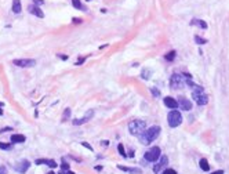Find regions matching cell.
Wrapping results in <instances>:
<instances>
[{"mask_svg":"<svg viewBox=\"0 0 229 174\" xmlns=\"http://www.w3.org/2000/svg\"><path fill=\"white\" fill-rule=\"evenodd\" d=\"M160 131H162V129H160L159 126H152V127H149L148 130H145L141 135H138V137H139V140H141L142 144H151L152 141H155L157 137H159Z\"/></svg>","mask_w":229,"mask_h":174,"instance_id":"cell-1","label":"cell"},{"mask_svg":"<svg viewBox=\"0 0 229 174\" xmlns=\"http://www.w3.org/2000/svg\"><path fill=\"white\" fill-rule=\"evenodd\" d=\"M192 76L188 75V73H184V75H180V73H174V75L170 78V86L172 88H180V87H184L188 80H191Z\"/></svg>","mask_w":229,"mask_h":174,"instance_id":"cell-2","label":"cell"},{"mask_svg":"<svg viewBox=\"0 0 229 174\" xmlns=\"http://www.w3.org/2000/svg\"><path fill=\"white\" fill-rule=\"evenodd\" d=\"M146 129V122L142 119H135L129 123V130L133 135H141Z\"/></svg>","mask_w":229,"mask_h":174,"instance_id":"cell-3","label":"cell"},{"mask_svg":"<svg viewBox=\"0 0 229 174\" xmlns=\"http://www.w3.org/2000/svg\"><path fill=\"white\" fill-rule=\"evenodd\" d=\"M167 122H168V126L170 127H178V126L182 123V115H181L180 111L177 109H172L171 112H168L167 115Z\"/></svg>","mask_w":229,"mask_h":174,"instance_id":"cell-4","label":"cell"},{"mask_svg":"<svg viewBox=\"0 0 229 174\" xmlns=\"http://www.w3.org/2000/svg\"><path fill=\"white\" fill-rule=\"evenodd\" d=\"M160 155H162V149H160L159 146H152L151 149H148V151L145 152L144 158L146 159L148 162H156L157 159L160 158Z\"/></svg>","mask_w":229,"mask_h":174,"instance_id":"cell-5","label":"cell"},{"mask_svg":"<svg viewBox=\"0 0 229 174\" xmlns=\"http://www.w3.org/2000/svg\"><path fill=\"white\" fill-rule=\"evenodd\" d=\"M13 64L17 66H21V68H32V66L36 65V61L31 60V58H21V60H14Z\"/></svg>","mask_w":229,"mask_h":174,"instance_id":"cell-6","label":"cell"},{"mask_svg":"<svg viewBox=\"0 0 229 174\" xmlns=\"http://www.w3.org/2000/svg\"><path fill=\"white\" fill-rule=\"evenodd\" d=\"M178 107L182 111H191L192 109V101H189L185 97H178Z\"/></svg>","mask_w":229,"mask_h":174,"instance_id":"cell-7","label":"cell"},{"mask_svg":"<svg viewBox=\"0 0 229 174\" xmlns=\"http://www.w3.org/2000/svg\"><path fill=\"white\" fill-rule=\"evenodd\" d=\"M31 167V163H29V160H26V159H23V160H21L18 164H15L14 166V169H15V172H18L21 174H25L26 170Z\"/></svg>","mask_w":229,"mask_h":174,"instance_id":"cell-8","label":"cell"},{"mask_svg":"<svg viewBox=\"0 0 229 174\" xmlns=\"http://www.w3.org/2000/svg\"><path fill=\"white\" fill-rule=\"evenodd\" d=\"M167 163H168V158L167 156H162V159H160V162L157 164H155V167H153V172L156 173V174H159L160 172H162L163 169H164L166 166H167Z\"/></svg>","mask_w":229,"mask_h":174,"instance_id":"cell-9","label":"cell"},{"mask_svg":"<svg viewBox=\"0 0 229 174\" xmlns=\"http://www.w3.org/2000/svg\"><path fill=\"white\" fill-rule=\"evenodd\" d=\"M93 116H94V111H93V109H90V111H88L87 113H86V116L83 117V119H75V120H73V125H75V126L83 125V123L88 122V120H90Z\"/></svg>","mask_w":229,"mask_h":174,"instance_id":"cell-10","label":"cell"},{"mask_svg":"<svg viewBox=\"0 0 229 174\" xmlns=\"http://www.w3.org/2000/svg\"><path fill=\"white\" fill-rule=\"evenodd\" d=\"M163 101H164V105L167 108H171V109H177L178 108V101H177V100H174L172 97H166Z\"/></svg>","mask_w":229,"mask_h":174,"instance_id":"cell-11","label":"cell"},{"mask_svg":"<svg viewBox=\"0 0 229 174\" xmlns=\"http://www.w3.org/2000/svg\"><path fill=\"white\" fill-rule=\"evenodd\" d=\"M36 164H47V166L50 167H57V162L54 160V159H36V162H35Z\"/></svg>","mask_w":229,"mask_h":174,"instance_id":"cell-12","label":"cell"},{"mask_svg":"<svg viewBox=\"0 0 229 174\" xmlns=\"http://www.w3.org/2000/svg\"><path fill=\"white\" fill-rule=\"evenodd\" d=\"M29 13L33 14V15H36V17H39V18H43V17H44L43 11H41L40 8H39L37 6H35V4L29 6Z\"/></svg>","mask_w":229,"mask_h":174,"instance_id":"cell-13","label":"cell"},{"mask_svg":"<svg viewBox=\"0 0 229 174\" xmlns=\"http://www.w3.org/2000/svg\"><path fill=\"white\" fill-rule=\"evenodd\" d=\"M195 101H196V104H197V105H206L207 102H209V95L204 94V93H201L200 95L196 97Z\"/></svg>","mask_w":229,"mask_h":174,"instance_id":"cell-14","label":"cell"},{"mask_svg":"<svg viewBox=\"0 0 229 174\" xmlns=\"http://www.w3.org/2000/svg\"><path fill=\"white\" fill-rule=\"evenodd\" d=\"M10 140H11V142H13V144H22V142H25V135H22V134H13Z\"/></svg>","mask_w":229,"mask_h":174,"instance_id":"cell-15","label":"cell"},{"mask_svg":"<svg viewBox=\"0 0 229 174\" xmlns=\"http://www.w3.org/2000/svg\"><path fill=\"white\" fill-rule=\"evenodd\" d=\"M119 170H123V172H127V173H131V174H142V170L141 169H133V167H124V166H119Z\"/></svg>","mask_w":229,"mask_h":174,"instance_id":"cell-16","label":"cell"},{"mask_svg":"<svg viewBox=\"0 0 229 174\" xmlns=\"http://www.w3.org/2000/svg\"><path fill=\"white\" fill-rule=\"evenodd\" d=\"M201 93H204L203 87H200V86H196V84L192 87V98H193V100H195L197 95H200Z\"/></svg>","mask_w":229,"mask_h":174,"instance_id":"cell-17","label":"cell"},{"mask_svg":"<svg viewBox=\"0 0 229 174\" xmlns=\"http://www.w3.org/2000/svg\"><path fill=\"white\" fill-rule=\"evenodd\" d=\"M13 11L15 14H19L22 11V6H21V0H13Z\"/></svg>","mask_w":229,"mask_h":174,"instance_id":"cell-18","label":"cell"},{"mask_svg":"<svg viewBox=\"0 0 229 174\" xmlns=\"http://www.w3.org/2000/svg\"><path fill=\"white\" fill-rule=\"evenodd\" d=\"M199 166H200V169L203 170V172H209L210 170V164L209 162H207V159H200V162H199Z\"/></svg>","mask_w":229,"mask_h":174,"instance_id":"cell-19","label":"cell"},{"mask_svg":"<svg viewBox=\"0 0 229 174\" xmlns=\"http://www.w3.org/2000/svg\"><path fill=\"white\" fill-rule=\"evenodd\" d=\"M191 25H197V26H200V28H203V29L207 28V23L204 21H201V19H193V21L191 22Z\"/></svg>","mask_w":229,"mask_h":174,"instance_id":"cell-20","label":"cell"},{"mask_svg":"<svg viewBox=\"0 0 229 174\" xmlns=\"http://www.w3.org/2000/svg\"><path fill=\"white\" fill-rule=\"evenodd\" d=\"M72 4H73L75 8H77V10H84L86 11V7L82 6V2H80V0H72Z\"/></svg>","mask_w":229,"mask_h":174,"instance_id":"cell-21","label":"cell"},{"mask_svg":"<svg viewBox=\"0 0 229 174\" xmlns=\"http://www.w3.org/2000/svg\"><path fill=\"white\" fill-rule=\"evenodd\" d=\"M151 75H152V70H151V69H144V70H142V73H141V78L146 80V79L151 78Z\"/></svg>","mask_w":229,"mask_h":174,"instance_id":"cell-22","label":"cell"},{"mask_svg":"<svg viewBox=\"0 0 229 174\" xmlns=\"http://www.w3.org/2000/svg\"><path fill=\"white\" fill-rule=\"evenodd\" d=\"M174 58H175V51H174V50L166 54V60H167V61H172Z\"/></svg>","mask_w":229,"mask_h":174,"instance_id":"cell-23","label":"cell"},{"mask_svg":"<svg viewBox=\"0 0 229 174\" xmlns=\"http://www.w3.org/2000/svg\"><path fill=\"white\" fill-rule=\"evenodd\" d=\"M117 151H119V153H120L123 158H126V151H124V146H123V144H119L117 145Z\"/></svg>","mask_w":229,"mask_h":174,"instance_id":"cell-24","label":"cell"},{"mask_svg":"<svg viewBox=\"0 0 229 174\" xmlns=\"http://www.w3.org/2000/svg\"><path fill=\"white\" fill-rule=\"evenodd\" d=\"M195 42L197 43V44H204V43H207V40L206 39H201L200 36H197V35H196V36H195Z\"/></svg>","mask_w":229,"mask_h":174,"instance_id":"cell-25","label":"cell"},{"mask_svg":"<svg viewBox=\"0 0 229 174\" xmlns=\"http://www.w3.org/2000/svg\"><path fill=\"white\" fill-rule=\"evenodd\" d=\"M69 116H70V108H66V109H65V112H64V116H62V120L65 122Z\"/></svg>","mask_w":229,"mask_h":174,"instance_id":"cell-26","label":"cell"},{"mask_svg":"<svg viewBox=\"0 0 229 174\" xmlns=\"http://www.w3.org/2000/svg\"><path fill=\"white\" fill-rule=\"evenodd\" d=\"M151 91H152L153 97H159L160 95V90H157L156 87H151Z\"/></svg>","mask_w":229,"mask_h":174,"instance_id":"cell-27","label":"cell"},{"mask_svg":"<svg viewBox=\"0 0 229 174\" xmlns=\"http://www.w3.org/2000/svg\"><path fill=\"white\" fill-rule=\"evenodd\" d=\"M0 149H11V145L10 144H4V142H0Z\"/></svg>","mask_w":229,"mask_h":174,"instance_id":"cell-28","label":"cell"},{"mask_svg":"<svg viewBox=\"0 0 229 174\" xmlns=\"http://www.w3.org/2000/svg\"><path fill=\"white\" fill-rule=\"evenodd\" d=\"M162 174H177V172H175L174 169H166Z\"/></svg>","mask_w":229,"mask_h":174,"instance_id":"cell-29","label":"cell"},{"mask_svg":"<svg viewBox=\"0 0 229 174\" xmlns=\"http://www.w3.org/2000/svg\"><path fill=\"white\" fill-rule=\"evenodd\" d=\"M61 167H62V169H64V170H69V164H68V163H66V162H65V160H62V164H61Z\"/></svg>","mask_w":229,"mask_h":174,"instance_id":"cell-30","label":"cell"},{"mask_svg":"<svg viewBox=\"0 0 229 174\" xmlns=\"http://www.w3.org/2000/svg\"><path fill=\"white\" fill-rule=\"evenodd\" d=\"M0 174H7V169L4 166H0Z\"/></svg>","mask_w":229,"mask_h":174,"instance_id":"cell-31","label":"cell"},{"mask_svg":"<svg viewBox=\"0 0 229 174\" xmlns=\"http://www.w3.org/2000/svg\"><path fill=\"white\" fill-rule=\"evenodd\" d=\"M82 145H83V146H86V148H87V149H90V151H93V146H91V145H88L87 142H82Z\"/></svg>","mask_w":229,"mask_h":174,"instance_id":"cell-32","label":"cell"},{"mask_svg":"<svg viewBox=\"0 0 229 174\" xmlns=\"http://www.w3.org/2000/svg\"><path fill=\"white\" fill-rule=\"evenodd\" d=\"M33 2H35V6H41V4H43V0H33Z\"/></svg>","mask_w":229,"mask_h":174,"instance_id":"cell-33","label":"cell"},{"mask_svg":"<svg viewBox=\"0 0 229 174\" xmlns=\"http://www.w3.org/2000/svg\"><path fill=\"white\" fill-rule=\"evenodd\" d=\"M84 61H86V58H80V60L76 62V65H80V64H83V62H84Z\"/></svg>","mask_w":229,"mask_h":174,"instance_id":"cell-34","label":"cell"},{"mask_svg":"<svg viewBox=\"0 0 229 174\" xmlns=\"http://www.w3.org/2000/svg\"><path fill=\"white\" fill-rule=\"evenodd\" d=\"M211 174H224V170H217V172H214Z\"/></svg>","mask_w":229,"mask_h":174,"instance_id":"cell-35","label":"cell"},{"mask_svg":"<svg viewBox=\"0 0 229 174\" xmlns=\"http://www.w3.org/2000/svg\"><path fill=\"white\" fill-rule=\"evenodd\" d=\"M73 22H75V23H79V22H82V19H79V18H73Z\"/></svg>","mask_w":229,"mask_h":174,"instance_id":"cell-36","label":"cell"},{"mask_svg":"<svg viewBox=\"0 0 229 174\" xmlns=\"http://www.w3.org/2000/svg\"><path fill=\"white\" fill-rule=\"evenodd\" d=\"M65 174H75V173H73V172H70V170H69V172H66Z\"/></svg>","mask_w":229,"mask_h":174,"instance_id":"cell-37","label":"cell"},{"mask_svg":"<svg viewBox=\"0 0 229 174\" xmlns=\"http://www.w3.org/2000/svg\"><path fill=\"white\" fill-rule=\"evenodd\" d=\"M2 115H3V109L0 108V116H2Z\"/></svg>","mask_w":229,"mask_h":174,"instance_id":"cell-38","label":"cell"},{"mask_svg":"<svg viewBox=\"0 0 229 174\" xmlns=\"http://www.w3.org/2000/svg\"><path fill=\"white\" fill-rule=\"evenodd\" d=\"M49 174H55V173H53V172H50V173H49Z\"/></svg>","mask_w":229,"mask_h":174,"instance_id":"cell-39","label":"cell"},{"mask_svg":"<svg viewBox=\"0 0 229 174\" xmlns=\"http://www.w3.org/2000/svg\"><path fill=\"white\" fill-rule=\"evenodd\" d=\"M59 174H65V173H59Z\"/></svg>","mask_w":229,"mask_h":174,"instance_id":"cell-40","label":"cell"},{"mask_svg":"<svg viewBox=\"0 0 229 174\" xmlns=\"http://www.w3.org/2000/svg\"><path fill=\"white\" fill-rule=\"evenodd\" d=\"M87 2H88V0H87Z\"/></svg>","mask_w":229,"mask_h":174,"instance_id":"cell-41","label":"cell"}]
</instances>
